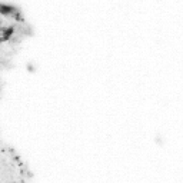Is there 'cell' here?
<instances>
[{
    "mask_svg": "<svg viewBox=\"0 0 183 183\" xmlns=\"http://www.w3.org/2000/svg\"><path fill=\"white\" fill-rule=\"evenodd\" d=\"M17 13H19V10L14 6H12V4H4V3L0 4V14H3V16H14Z\"/></svg>",
    "mask_w": 183,
    "mask_h": 183,
    "instance_id": "cell-1",
    "label": "cell"
},
{
    "mask_svg": "<svg viewBox=\"0 0 183 183\" xmlns=\"http://www.w3.org/2000/svg\"><path fill=\"white\" fill-rule=\"evenodd\" d=\"M13 33H14V29H13L12 26H9V27H2V29H0V34H2L6 40H9V39L12 37Z\"/></svg>",
    "mask_w": 183,
    "mask_h": 183,
    "instance_id": "cell-2",
    "label": "cell"
}]
</instances>
